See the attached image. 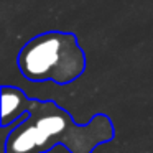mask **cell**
I'll return each mask as SVG.
<instances>
[{
  "label": "cell",
  "mask_w": 153,
  "mask_h": 153,
  "mask_svg": "<svg viewBox=\"0 0 153 153\" xmlns=\"http://www.w3.org/2000/svg\"><path fill=\"white\" fill-rule=\"evenodd\" d=\"M27 112L7 133L4 153H48L56 145H63L69 153H92L115 137L110 117L100 112L87 123H77L54 100L35 97H28Z\"/></svg>",
  "instance_id": "6da1fadb"
},
{
  "label": "cell",
  "mask_w": 153,
  "mask_h": 153,
  "mask_svg": "<svg viewBox=\"0 0 153 153\" xmlns=\"http://www.w3.org/2000/svg\"><path fill=\"white\" fill-rule=\"evenodd\" d=\"M17 64L22 76L31 82L68 86L84 74L86 53L73 31H45L20 48Z\"/></svg>",
  "instance_id": "7a4b0ae2"
},
{
  "label": "cell",
  "mask_w": 153,
  "mask_h": 153,
  "mask_svg": "<svg viewBox=\"0 0 153 153\" xmlns=\"http://www.w3.org/2000/svg\"><path fill=\"white\" fill-rule=\"evenodd\" d=\"M27 100L28 96L25 91L17 86H2V128H8L10 125H17L27 115Z\"/></svg>",
  "instance_id": "3957f363"
}]
</instances>
